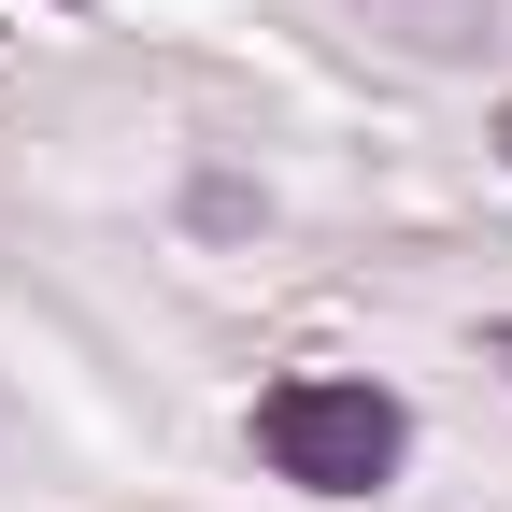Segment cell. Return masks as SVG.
I'll return each instance as SVG.
<instances>
[{"mask_svg": "<svg viewBox=\"0 0 512 512\" xmlns=\"http://www.w3.org/2000/svg\"><path fill=\"white\" fill-rule=\"evenodd\" d=\"M256 456H271L299 498H384L413 456V413L384 399L370 370H285L256 399Z\"/></svg>", "mask_w": 512, "mask_h": 512, "instance_id": "cell-1", "label": "cell"}, {"mask_svg": "<svg viewBox=\"0 0 512 512\" xmlns=\"http://www.w3.org/2000/svg\"><path fill=\"white\" fill-rule=\"evenodd\" d=\"M370 29L413 43V57H470V43L498 29V0H370Z\"/></svg>", "mask_w": 512, "mask_h": 512, "instance_id": "cell-2", "label": "cell"}, {"mask_svg": "<svg viewBox=\"0 0 512 512\" xmlns=\"http://www.w3.org/2000/svg\"><path fill=\"white\" fill-rule=\"evenodd\" d=\"M484 356H498V370H512V328H498V342H484Z\"/></svg>", "mask_w": 512, "mask_h": 512, "instance_id": "cell-3", "label": "cell"}, {"mask_svg": "<svg viewBox=\"0 0 512 512\" xmlns=\"http://www.w3.org/2000/svg\"><path fill=\"white\" fill-rule=\"evenodd\" d=\"M498 157H512V114H498Z\"/></svg>", "mask_w": 512, "mask_h": 512, "instance_id": "cell-4", "label": "cell"}]
</instances>
